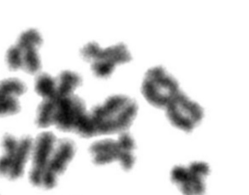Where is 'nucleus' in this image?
<instances>
[{"label": "nucleus", "mask_w": 249, "mask_h": 195, "mask_svg": "<svg viewBox=\"0 0 249 195\" xmlns=\"http://www.w3.org/2000/svg\"><path fill=\"white\" fill-rule=\"evenodd\" d=\"M34 141L29 136L18 139L6 135L2 141V154L0 157V177L15 180L22 176L32 155Z\"/></svg>", "instance_id": "nucleus-4"}, {"label": "nucleus", "mask_w": 249, "mask_h": 195, "mask_svg": "<svg viewBox=\"0 0 249 195\" xmlns=\"http://www.w3.org/2000/svg\"><path fill=\"white\" fill-rule=\"evenodd\" d=\"M56 97L72 95L74 91L82 83V79L78 73L70 71H64L55 79Z\"/></svg>", "instance_id": "nucleus-11"}, {"label": "nucleus", "mask_w": 249, "mask_h": 195, "mask_svg": "<svg viewBox=\"0 0 249 195\" xmlns=\"http://www.w3.org/2000/svg\"><path fill=\"white\" fill-rule=\"evenodd\" d=\"M58 139L53 133L43 132L34 141L32 152V167L29 179L33 186L41 187L45 167Z\"/></svg>", "instance_id": "nucleus-10"}, {"label": "nucleus", "mask_w": 249, "mask_h": 195, "mask_svg": "<svg viewBox=\"0 0 249 195\" xmlns=\"http://www.w3.org/2000/svg\"><path fill=\"white\" fill-rule=\"evenodd\" d=\"M209 173L210 167L206 162H194L187 167H175L171 172V180L184 195H203L205 178Z\"/></svg>", "instance_id": "nucleus-8"}, {"label": "nucleus", "mask_w": 249, "mask_h": 195, "mask_svg": "<svg viewBox=\"0 0 249 195\" xmlns=\"http://www.w3.org/2000/svg\"><path fill=\"white\" fill-rule=\"evenodd\" d=\"M55 111L53 99H44L37 110V125L41 128H47L53 125Z\"/></svg>", "instance_id": "nucleus-12"}, {"label": "nucleus", "mask_w": 249, "mask_h": 195, "mask_svg": "<svg viewBox=\"0 0 249 195\" xmlns=\"http://www.w3.org/2000/svg\"><path fill=\"white\" fill-rule=\"evenodd\" d=\"M6 61L11 70L21 68L22 50L18 45H14L9 49L6 54Z\"/></svg>", "instance_id": "nucleus-18"}, {"label": "nucleus", "mask_w": 249, "mask_h": 195, "mask_svg": "<svg viewBox=\"0 0 249 195\" xmlns=\"http://www.w3.org/2000/svg\"><path fill=\"white\" fill-rule=\"evenodd\" d=\"M166 115L175 127L189 133L201 122L204 109L179 89L166 106Z\"/></svg>", "instance_id": "nucleus-6"}, {"label": "nucleus", "mask_w": 249, "mask_h": 195, "mask_svg": "<svg viewBox=\"0 0 249 195\" xmlns=\"http://www.w3.org/2000/svg\"><path fill=\"white\" fill-rule=\"evenodd\" d=\"M53 99L55 105L53 125L61 131L78 135L88 113L85 102L74 94Z\"/></svg>", "instance_id": "nucleus-7"}, {"label": "nucleus", "mask_w": 249, "mask_h": 195, "mask_svg": "<svg viewBox=\"0 0 249 195\" xmlns=\"http://www.w3.org/2000/svg\"><path fill=\"white\" fill-rule=\"evenodd\" d=\"M21 49L22 50L21 68L29 73L35 74L37 73L41 68L40 58L39 54L37 53L38 48H25Z\"/></svg>", "instance_id": "nucleus-14"}, {"label": "nucleus", "mask_w": 249, "mask_h": 195, "mask_svg": "<svg viewBox=\"0 0 249 195\" xmlns=\"http://www.w3.org/2000/svg\"><path fill=\"white\" fill-rule=\"evenodd\" d=\"M138 109L137 102L130 97L110 96L88 111L80 136L91 138L125 132L137 116Z\"/></svg>", "instance_id": "nucleus-1"}, {"label": "nucleus", "mask_w": 249, "mask_h": 195, "mask_svg": "<svg viewBox=\"0 0 249 195\" xmlns=\"http://www.w3.org/2000/svg\"><path fill=\"white\" fill-rule=\"evenodd\" d=\"M75 146L70 140H58L51 153L45 167L41 187L53 189L57 184L58 178L66 171L75 154Z\"/></svg>", "instance_id": "nucleus-9"}, {"label": "nucleus", "mask_w": 249, "mask_h": 195, "mask_svg": "<svg viewBox=\"0 0 249 195\" xmlns=\"http://www.w3.org/2000/svg\"><path fill=\"white\" fill-rule=\"evenodd\" d=\"M27 87L22 81L15 78L0 82V95L17 97L25 92Z\"/></svg>", "instance_id": "nucleus-15"}, {"label": "nucleus", "mask_w": 249, "mask_h": 195, "mask_svg": "<svg viewBox=\"0 0 249 195\" xmlns=\"http://www.w3.org/2000/svg\"><path fill=\"white\" fill-rule=\"evenodd\" d=\"M80 53L84 59L90 63L93 73L99 78L108 77L116 66L132 59L130 52L124 43L103 49L95 42H89L82 48Z\"/></svg>", "instance_id": "nucleus-3"}, {"label": "nucleus", "mask_w": 249, "mask_h": 195, "mask_svg": "<svg viewBox=\"0 0 249 195\" xmlns=\"http://www.w3.org/2000/svg\"><path fill=\"white\" fill-rule=\"evenodd\" d=\"M134 140L128 133H121L118 139H104L90 146L92 160L98 165L118 162L126 171H130L135 163Z\"/></svg>", "instance_id": "nucleus-2"}, {"label": "nucleus", "mask_w": 249, "mask_h": 195, "mask_svg": "<svg viewBox=\"0 0 249 195\" xmlns=\"http://www.w3.org/2000/svg\"><path fill=\"white\" fill-rule=\"evenodd\" d=\"M179 89L178 81L161 66L147 70L141 87L144 98L158 108H166Z\"/></svg>", "instance_id": "nucleus-5"}, {"label": "nucleus", "mask_w": 249, "mask_h": 195, "mask_svg": "<svg viewBox=\"0 0 249 195\" xmlns=\"http://www.w3.org/2000/svg\"><path fill=\"white\" fill-rule=\"evenodd\" d=\"M20 110L17 97L0 95V116L16 114Z\"/></svg>", "instance_id": "nucleus-17"}, {"label": "nucleus", "mask_w": 249, "mask_h": 195, "mask_svg": "<svg viewBox=\"0 0 249 195\" xmlns=\"http://www.w3.org/2000/svg\"><path fill=\"white\" fill-rule=\"evenodd\" d=\"M35 90L44 99H53L56 95L54 78L47 73L40 74L35 81Z\"/></svg>", "instance_id": "nucleus-13"}, {"label": "nucleus", "mask_w": 249, "mask_h": 195, "mask_svg": "<svg viewBox=\"0 0 249 195\" xmlns=\"http://www.w3.org/2000/svg\"><path fill=\"white\" fill-rule=\"evenodd\" d=\"M43 42L41 34L36 29H30L20 35L16 45L21 48H38Z\"/></svg>", "instance_id": "nucleus-16"}]
</instances>
